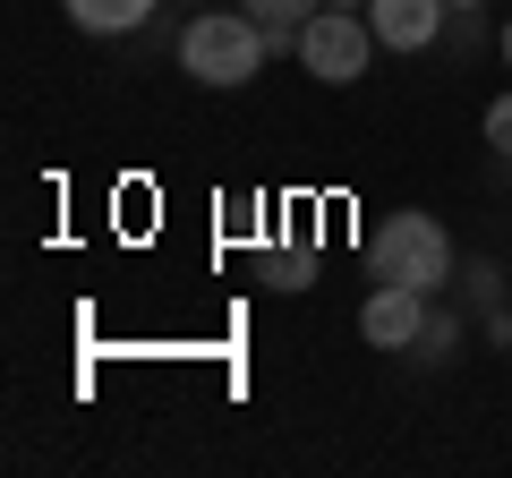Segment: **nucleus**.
<instances>
[{"mask_svg": "<svg viewBox=\"0 0 512 478\" xmlns=\"http://www.w3.org/2000/svg\"><path fill=\"white\" fill-rule=\"evenodd\" d=\"M487 146L512 154V94H495V103H487Z\"/></svg>", "mask_w": 512, "mask_h": 478, "instance_id": "nucleus-9", "label": "nucleus"}, {"mask_svg": "<svg viewBox=\"0 0 512 478\" xmlns=\"http://www.w3.org/2000/svg\"><path fill=\"white\" fill-rule=\"evenodd\" d=\"M248 9H256L265 26H308L316 9H325V0H248Z\"/></svg>", "mask_w": 512, "mask_h": 478, "instance_id": "nucleus-8", "label": "nucleus"}, {"mask_svg": "<svg viewBox=\"0 0 512 478\" xmlns=\"http://www.w3.org/2000/svg\"><path fill=\"white\" fill-rule=\"evenodd\" d=\"M453 342H461V333L444 325V316H427V325H419V342H410V350H427V359H444V350H453Z\"/></svg>", "mask_w": 512, "mask_h": 478, "instance_id": "nucleus-10", "label": "nucleus"}, {"mask_svg": "<svg viewBox=\"0 0 512 478\" xmlns=\"http://www.w3.org/2000/svg\"><path fill=\"white\" fill-rule=\"evenodd\" d=\"M495 43H504V69H512V18H504V35H495Z\"/></svg>", "mask_w": 512, "mask_h": 478, "instance_id": "nucleus-11", "label": "nucleus"}, {"mask_svg": "<svg viewBox=\"0 0 512 478\" xmlns=\"http://www.w3.org/2000/svg\"><path fill=\"white\" fill-rule=\"evenodd\" d=\"M367 52H376V26L350 18V9H316V18L299 26V60H308V77H325V86L367 77Z\"/></svg>", "mask_w": 512, "mask_h": 478, "instance_id": "nucleus-3", "label": "nucleus"}, {"mask_svg": "<svg viewBox=\"0 0 512 478\" xmlns=\"http://www.w3.org/2000/svg\"><path fill=\"white\" fill-rule=\"evenodd\" d=\"M427 325V291H410V282H376L359 308V342L367 350H410Z\"/></svg>", "mask_w": 512, "mask_h": 478, "instance_id": "nucleus-4", "label": "nucleus"}, {"mask_svg": "<svg viewBox=\"0 0 512 478\" xmlns=\"http://www.w3.org/2000/svg\"><path fill=\"white\" fill-rule=\"evenodd\" d=\"M265 52H274V35H265V18H248V9H205L180 35V69L197 77V86H248V77L265 69Z\"/></svg>", "mask_w": 512, "mask_h": 478, "instance_id": "nucleus-1", "label": "nucleus"}, {"mask_svg": "<svg viewBox=\"0 0 512 478\" xmlns=\"http://www.w3.org/2000/svg\"><path fill=\"white\" fill-rule=\"evenodd\" d=\"M453 18V0H367V26H376L384 52H427Z\"/></svg>", "mask_w": 512, "mask_h": 478, "instance_id": "nucleus-5", "label": "nucleus"}, {"mask_svg": "<svg viewBox=\"0 0 512 478\" xmlns=\"http://www.w3.org/2000/svg\"><path fill=\"white\" fill-rule=\"evenodd\" d=\"M69 9V26H86V35H137V26L154 18V0H60Z\"/></svg>", "mask_w": 512, "mask_h": 478, "instance_id": "nucleus-6", "label": "nucleus"}, {"mask_svg": "<svg viewBox=\"0 0 512 478\" xmlns=\"http://www.w3.org/2000/svg\"><path fill=\"white\" fill-rule=\"evenodd\" d=\"M265 282H274V291H308V282H316V257H308V248H282V257L265 265Z\"/></svg>", "mask_w": 512, "mask_h": 478, "instance_id": "nucleus-7", "label": "nucleus"}, {"mask_svg": "<svg viewBox=\"0 0 512 478\" xmlns=\"http://www.w3.org/2000/svg\"><path fill=\"white\" fill-rule=\"evenodd\" d=\"M367 265H376V282H410V291L436 299L453 282V231L436 214H384L367 239Z\"/></svg>", "mask_w": 512, "mask_h": 478, "instance_id": "nucleus-2", "label": "nucleus"}, {"mask_svg": "<svg viewBox=\"0 0 512 478\" xmlns=\"http://www.w3.org/2000/svg\"><path fill=\"white\" fill-rule=\"evenodd\" d=\"M453 9H478V0H453Z\"/></svg>", "mask_w": 512, "mask_h": 478, "instance_id": "nucleus-13", "label": "nucleus"}, {"mask_svg": "<svg viewBox=\"0 0 512 478\" xmlns=\"http://www.w3.org/2000/svg\"><path fill=\"white\" fill-rule=\"evenodd\" d=\"M325 9H359V0H325Z\"/></svg>", "mask_w": 512, "mask_h": 478, "instance_id": "nucleus-12", "label": "nucleus"}]
</instances>
